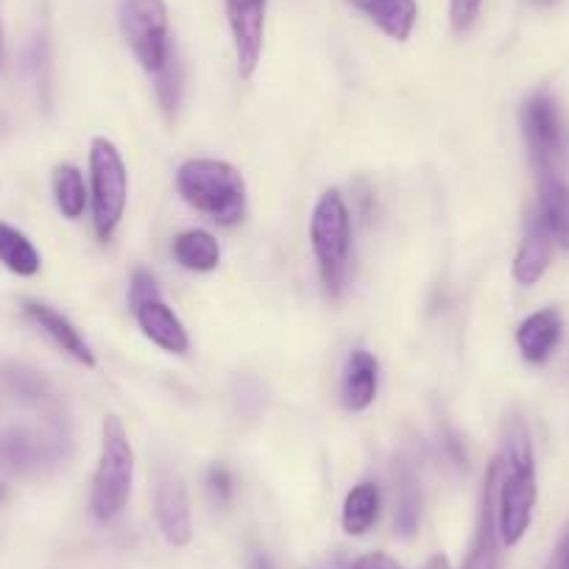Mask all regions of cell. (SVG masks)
<instances>
[{
    "instance_id": "1",
    "label": "cell",
    "mask_w": 569,
    "mask_h": 569,
    "mask_svg": "<svg viewBox=\"0 0 569 569\" xmlns=\"http://www.w3.org/2000/svg\"><path fill=\"white\" fill-rule=\"evenodd\" d=\"M536 463L530 436L522 421H513L506 436V452L500 456V486H497V525L502 545L513 547L525 539L533 519Z\"/></svg>"
},
{
    "instance_id": "2",
    "label": "cell",
    "mask_w": 569,
    "mask_h": 569,
    "mask_svg": "<svg viewBox=\"0 0 569 569\" xmlns=\"http://www.w3.org/2000/svg\"><path fill=\"white\" fill-rule=\"evenodd\" d=\"M177 188L196 212L218 227H234L246 216V182L221 160H188L177 173Z\"/></svg>"
},
{
    "instance_id": "3",
    "label": "cell",
    "mask_w": 569,
    "mask_h": 569,
    "mask_svg": "<svg viewBox=\"0 0 569 569\" xmlns=\"http://www.w3.org/2000/svg\"><path fill=\"white\" fill-rule=\"evenodd\" d=\"M310 246L319 262L325 293L336 302L347 288L349 254H352V218H349L341 190H327L316 201L313 218H310Z\"/></svg>"
},
{
    "instance_id": "4",
    "label": "cell",
    "mask_w": 569,
    "mask_h": 569,
    "mask_svg": "<svg viewBox=\"0 0 569 569\" xmlns=\"http://www.w3.org/2000/svg\"><path fill=\"white\" fill-rule=\"evenodd\" d=\"M134 480V450L118 416H107L101 425V456L92 478L90 508L101 525L114 522L126 511Z\"/></svg>"
},
{
    "instance_id": "5",
    "label": "cell",
    "mask_w": 569,
    "mask_h": 569,
    "mask_svg": "<svg viewBox=\"0 0 569 569\" xmlns=\"http://www.w3.org/2000/svg\"><path fill=\"white\" fill-rule=\"evenodd\" d=\"M129 199V173L118 146L107 137L90 142V210L92 229L101 243L112 240Z\"/></svg>"
},
{
    "instance_id": "6",
    "label": "cell",
    "mask_w": 569,
    "mask_h": 569,
    "mask_svg": "<svg viewBox=\"0 0 569 569\" xmlns=\"http://www.w3.org/2000/svg\"><path fill=\"white\" fill-rule=\"evenodd\" d=\"M118 23L140 68L160 73L173 51L166 0H120Z\"/></svg>"
},
{
    "instance_id": "7",
    "label": "cell",
    "mask_w": 569,
    "mask_h": 569,
    "mask_svg": "<svg viewBox=\"0 0 569 569\" xmlns=\"http://www.w3.org/2000/svg\"><path fill=\"white\" fill-rule=\"evenodd\" d=\"M519 120H522V134L530 157H533L536 171H539V177H552L563 154V131L550 92L541 90L530 96Z\"/></svg>"
},
{
    "instance_id": "8",
    "label": "cell",
    "mask_w": 569,
    "mask_h": 569,
    "mask_svg": "<svg viewBox=\"0 0 569 569\" xmlns=\"http://www.w3.org/2000/svg\"><path fill=\"white\" fill-rule=\"evenodd\" d=\"M68 452V439L59 430L7 427L0 430V467L14 475H31L59 463Z\"/></svg>"
},
{
    "instance_id": "9",
    "label": "cell",
    "mask_w": 569,
    "mask_h": 569,
    "mask_svg": "<svg viewBox=\"0 0 569 569\" xmlns=\"http://www.w3.org/2000/svg\"><path fill=\"white\" fill-rule=\"evenodd\" d=\"M227 3L229 31H232L238 73L251 79L262 57V37H266L268 0H223Z\"/></svg>"
},
{
    "instance_id": "10",
    "label": "cell",
    "mask_w": 569,
    "mask_h": 569,
    "mask_svg": "<svg viewBox=\"0 0 569 569\" xmlns=\"http://www.w3.org/2000/svg\"><path fill=\"white\" fill-rule=\"evenodd\" d=\"M497 486H500V458H495L489 472H486L472 547H469V556L461 569H500L502 539H500V525H497Z\"/></svg>"
},
{
    "instance_id": "11",
    "label": "cell",
    "mask_w": 569,
    "mask_h": 569,
    "mask_svg": "<svg viewBox=\"0 0 569 569\" xmlns=\"http://www.w3.org/2000/svg\"><path fill=\"white\" fill-rule=\"evenodd\" d=\"M154 517L160 525L168 545L184 547L193 539V522H190L188 489L182 478L171 472H162L154 489Z\"/></svg>"
},
{
    "instance_id": "12",
    "label": "cell",
    "mask_w": 569,
    "mask_h": 569,
    "mask_svg": "<svg viewBox=\"0 0 569 569\" xmlns=\"http://www.w3.org/2000/svg\"><path fill=\"white\" fill-rule=\"evenodd\" d=\"M23 316L42 332L46 338H51L64 355L81 363L84 369H96V355H92L90 343L81 338V332L76 330V325L70 319H64L59 310H53L46 302H23Z\"/></svg>"
},
{
    "instance_id": "13",
    "label": "cell",
    "mask_w": 569,
    "mask_h": 569,
    "mask_svg": "<svg viewBox=\"0 0 569 569\" xmlns=\"http://www.w3.org/2000/svg\"><path fill=\"white\" fill-rule=\"evenodd\" d=\"M134 319L140 325L142 336L157 343L160 349L171 355H184L190 349V336L184 330L182 319L162 302V297L146 299V302L134 305Z\"/></svg>"
},
{
    "instance_id": "14",
    "label": "cell",
    "mask_w": 569,
    "mask_h": 569,
    "mask_svg": "<svg viewBox=\"0 0 569 569\" xmlns=\"http://www.w3.org/2000/svg\"><path fill=\"white\" fill-rule=\"evenodd\" d=\"M561 336H563L561 313H558L556 308H545V310H536L533 316H528V319L519 325L517 347L528 363L541 366L550 360L552 352H556Z\"/></svg>"
},
{
    "instance_id": "15",
    "label": "cell",
    "mask_w": 569,
    "mask_h": 569,
    "mask_svg": "<svg viewBox=\"0 0 569 569\" xmlns=\"http://www.w3.org/2000/svg\"><path fill=\"white\" fill-rule=\"evenodd\" d=\"M377 388H380V363H377V358L366 349H352L341 380L343 408L360 413L377 399Z\"/></svg>"
},
{
    "instance_id": "16",
    "label": "cell",
    "mask_w": 569,
    "mask_h": 569,
    "mask_svg": "<svg viewBox=\"0 0 569 569\" xmlns=\"http://www.w3.org/2000/svg\"><path fill=\"white\" fill-rule=\"evenodd\" d=\"M349 3L360 14H366L382 34L397 42L408 40L416 29V20H419L416 0H349Z\"/></svg>"
},
{
    "instance_id": "17",
    "label": "cell",
    "mask_w": 569,
    "mask_h": 569,
    "mask_svg": "<svg viewBox=\"0 0 569 569\" xmlns=\"http://www.w3.org/2000/svg\"><path fill=\"white\" fill-rule=\"evenodd\" d=\"M552 246L556 243H552L550 232L541 227L539 218H533V221L528 223V234H525V240L519 243L517 257H513V279H517L519 284H525V288L539 282L552 262Z\"/></svg>"
},
{
    "instance_id": "18",
    "label": "cell",
    "mask_w": 569,
    "mask_h": 569,
    "mask_svg": "<svg viewBox=\"0 0 569 569\" xmlns=\"http://www.w3.org/2000/svg\"><path fill=\"white\" fill-rule=\"evenodd\" d=\"M536 218L550 232L552 243L569 251V184L563 179L541 177L539 184V212Z\"/></svg>"
},
{
    "instance_id": "19",
    "label": "cell",
    "mask_w": 569,
    "mask_h": 569,
    "mask_svg": "<svg viewBox=\"0 0 569 569\" xmlns=\"http://www.w3.org/2000/svg\"><path fill=\"white\" fill-rule=\"evenodd\" d=\"M421 522V486L408 463L393 469V528L402 539H413Z\"/></svg>"
},
{
    "instance_id": "20",
    "label": "cell",
    "mask_w": 569,
    "mask_h": 569,
    "mask_svg": "<svg viewBox=\"0 0 569 569\" xmlns=\"http://www.w3.org/2000/svg\"><path fill=\"white\" fill-rule=\"evenodd\" d=\"M173 260L184 268V271L207 273L216 271L218 262H221V246L204 229H188V232H179L173 238Z\"/></svg>"
},
{
    "instance_id": "21",
    "label": "cell",
    "mask_w": 569,
    "mask_h": 569,
    "mask_svg": "<svg viewBox=\"0 0 569 569\" xmlns=\"http://www.w3.org/2000/svg\"><path fill=\"white\" fill-rule=\"evenodd\" d=\"M382 511V495L380 486L371 483V480H363V483L352 486V491L343 500V513L341 522L343 530L349 536H366L377 525Z\"/></svg>"
},
{
    "instance_id": "22",
    "label": "cell",
    "mask_w": 569,
    "mask_h": 569,
    "mask_svg": "<svg viewBox=\"0 0 569 569\" xmlns=\"http://www.w3.org/2000/svg\"><path fill=\"white\" fill-rule=\"evenodd\" d=\"M0 262L18 277H34L42 268V257L37 246L7 221H0Z\"/></svg>"
},
{
    "instance_id": "23",
    "label": "cell",
    "mask_w": 569,
    "mask_h": 569,
    "mask_svg": "<svg viewBox=\"0 0 569 569\" xmlns=\"http://www.w3.org/2000/svg\"><path fill=\"white\" fill-rule=\"evenodd\" d=\"M53 201L62 218L79 221L84 210L90 207V190L84 184V173L76 166H57L53 168Z\"/></svg>"
},
{
    "instance_id": "24",
    "label": "cell",
    "mask_w": 569,
    "mask_h": 569,
    "mask_svg": "<svg viewBox=\"0 0 569 569\" xmlns=\"http://www.w3.org/2000/svg\"><path fill=\"white\" fill-rule=\"evenodd\" d=\"M154 90L157 98H160L162 112H166L168 118H173V114L179 112V103H182L184 96V64L182 59H179L177 48H173L171 57H168L166 68H162L160 73H154Z\"/></svg>"
},
{
    "instance_id": "25",
    "label": "cell",
    "mask_w": 569,
    "mask_h": 569,
    "mask_svg": "<svg viewBox=\"0 0 569 569\" xmlns=\"http://www.w3.org/2000/svg\"><path fill=\"white\" fill-rule=\"evenodd\" d=\"M207 491H210L212 502H218V506H229V500H232L234 495L232 472H229L227 467H221V463L210 467V472H207Z\"/></svg>"
},
{
    "instance_id": "26",
    "label": "cell",
    "mask_w": 569,
    "mask_h": 569,
    "mask_svg": "<svg viewBox=\"0 0 569 569\" xmlns=\"http://www.w3.org/2000/svg\"><path fill=\"white\" fill-rule=\"evenodd\" d=\"M480 7H483V0H450L452 31L463 34V31L472 29L480 18Z\"/></svg>"
},
{
    "instance_id": "27",
    "label": "cell",
    "mask_w": 569,
    "mask_h": 569,
    "mask_svg": "<svg viewBox=\"0 0 569 569\" xmlns=\"http://www.w3.org/2000/svg\"><path fill=\"white\" fill-rule=\"evenodd\" d=\"M154 297H162L157 279L151 277V271H146V268H137V271L131 273V282H129V305L134 308V305Z\"/></svg>"
},
{
    "instance_id": "28",
    "label": "cell",
    "mask_w": 569,
    "mask_h": 569,
    "mask_svg": "<svg viewBox=\"0 0 569 569\" xmlns=\"http://www.w3.org/2000/svg\"><path fill=\"white\" fill-rule=\"evenodd\" d=\"M349 569H402V567H399L397 561H391L388 556H382V552H371V556L355 561ZM421 569H450V561H447L445 556H433Z\"/></svg>"
},
{
    "instance_id": "29",
    "label": "cell",
    "mask_w": 569,
    "mask_h": 569,
    "mask_svg": "<svg viewBox=\"0 0 569 569\" xmlns=\"http://www.w3.org/2000/svg\"><path fill=\"white\" fill-rule=\"evenodd\" d=\"M550 567L552 569H569V528H567V533L561 536V541H558L556 556H552Z\"/></svg>"
},
{
    "instance_id": "30",
    "label": "cell",
    "mask_w": 569,
    "mask_h": 569,
    "mask_svg": "<svg viewBox=\"0 0 569 569\" xmlns=\"http://www.w3.org/2000/svg\"><path fill=\"white\" fill-rule=\"evenodd\" d=\"M254 569H271V567H268V561H262V558H260V561L254 563Z\"/></svg>"
},
{
    "instance_id": "31",
    "label": "cell",
    "mask_w": 569,
    "mask_h": 569,
    "mask_svg": "<svg viewBox=\"0 0 569 569\" xmlns=\"http://www.w3.org/2000/svg\"><path fill=\"white\" fill-rule=\"evenodd\" d=\"M0 59H3V26H0Z\"/></svg>"
},
{
    "instance_id": "32",
    "label": "cell",
    "mask_w": 569,
    "mask_h": 569,
    "mask_svg": "<svg viewBox=\"0 0 569 569\" xmlns=\"http://www.w3.org/2000/svg\"><path fill=\"white\" fill-rule=\"evenodd\" d=\"M3 497H7V489H3V483H0V500H3Z\"/></svg>"
},
{
    "instance_id": "33",
    "label": "cell",
    "mask_w": 569,
    "mask_h": 569,
    "mask_svg": "<svg viewBox=\"0 0 569 569\" xmlns=\"http://www.w3.org/2000/svg\"><path fill=\"white\" fill-rule=\"evenodd\" d=\"M545 3H550V0H545Z\"/></svg>"
},
{
    "instance_id": "34",
    "label": "cell",
    "mask_w": 569,
    "mask_h": 569,
    "mask_svg": "<svg viewBox=\"0 0 569 569\" xmlns=\"http://www.w3.org/2000/svg\"><path fill=\"white\" fill-rule=\"evenodd\" d=\"M550 569H552V567H550Z\"/></svg>"
}]
</instances>
